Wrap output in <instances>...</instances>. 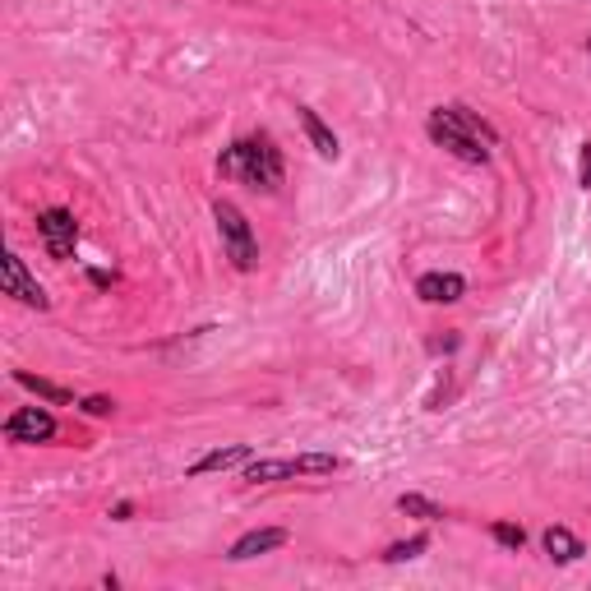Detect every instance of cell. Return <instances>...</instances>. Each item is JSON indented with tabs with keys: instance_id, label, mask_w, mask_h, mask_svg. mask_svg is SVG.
I'll return each mask as SVG.
<instances>
[{
	"instance_id": "6da1fadb",
	"label": "cell",
	"mask_w": 591,
	"mask_h": 591,
	"mask_svg": "<svg viewBox=\"0 0 591 591\" xmlns=\"http://www.w3.org/2000/svg\"><path fill=\"white\" fill-rule=\"evenodd\" d=\"M218 171L231 176V181L250 185V190H264V194H273L282 185V176H287L278 144H273L268 134H245V139L227 144L218 157Z\"/></svg>"
},
{
	"instance_id": "7a4b0ae2",
	"label": "cell",
	"mask_w": 591,
	"mask_h": 591,
	"mask_svg": "<svg viewBox=\"0 0 591 591\" xmlns=\"http://www.w3.org/2000/svg\"><path fill=\"white\" fill-rule=\"evenodd\" d=\"M425 134H430V144H439L444 153L458 157V162H471V167H485V162H490V144H485L481 134H471L467 125L453 116V107H435V111H430Z\"/></svg>"
},
{
	"instance_id": "3957f363",
	"label": "cell",
	"mask_w": 591,
	"mask_h": 591,
	"mask_svg": "<svg viewBox=\"0 0 591 591\" xmlns=\"http://www.w3.org/2000/svg\"><path fill=\"white\" fill-rule=\"evenodd\" d=\"M213 218H218V236H222V250H227L231 268L236 273H250L259 264V241H254V227L245 222V213L231 199H218L213 204Z\"/></svg>"
},
{
	"instance_id": "277c9868",
	"label": "cell",
	"mask_w": 591,
	"mask_h": 591,
	"mask_svg": "<svg viewBox=\"0 0 591 591\" xmlns=\"http://www.w3.org/2000/svg\"><path fill=\"white\" fill-rule=\"evenodd\" d=\"M0 287H5V296H14L19 305H28V310H51L47 287H42V282L28 273V264L14 250L0 259Z\"/></svg>"
},
{
	"instance_id": "5b68a950",
	"label": "cell",
	"mask_w": 591,
	"mask_h": 591,
	"mask_svg": "<svg viewBox=\"0 0 591 591\" xmlns=\"http://www.w3.org/2000/svg\"><path fill=\"white\" fill-rule=\"evenodd\" d=\"M37 236H42L51 259L65 264L74 254V241H79V222H74L70 208H42V213H37Z\"/></svg>"
},
{
	"instance_id": "8992f818",
	"label": "cell",
	"mask_w": 591,
	"mask_h": 591,
	"mask_svg": "<svg viewBox=\"0 0 591 591\" xmlns=\"http://www.w3.org/2000/svg\"><path fill=\"white\" fill-rule=\"evenodd\" d=\"M5 439L10 444H51L56 439V416L47 407H19L5 421Z\"/></svg>"
},
{
	"instance_id": "52a82bcc",
	"label": "cell",
	"mask_w": 591,
	"mask_h": 591,
	"mask_svg": "<svg viewBox=\"0 0 591 591\" xmlns=\"http://www.w3.org/2000/svg\"><path fill=\"white\" fill-rule=\"evenodd\" d=\"M296 476H305L301 458H250L241 467V481L250 485H278V481H296Z\"/></svg>"
},
{
	"instance_id": "ba28073f",
	"label": "cell",
	"mask_w": 591,
	"mask_h": 591,
	"mask_svg": "<svg viewBox=\"0 0 591 591\" xmlns=\"http://www.w3.org/2000/svg\"><path fill=\"white\" fill-rule=\"evenodd\" d=\"M416 296L425 305H453L467 296V278L462 273H421L416 278Z\"/></svg>"
},
{
	"instance_id": "9c48e42d",
	"label": "cell",
	"mask_w": 591,
	"mask_h": 591,
	"mask_svg": "<svg viewBox=\"0 0 591 591\" xmlns=\"http://www.w3.org/2000/svg\"><path fill=\"white\" fill-rule=\"evenodd\" d=\"M282 545H287V531L282 527H254L231 545L227 559L231 564H245V559H259V555H268V550H282Z\"/></svg>"
},
{
	"instance_id": "30bf717a",
	"label": "cell",
	"mask_w": 591,
	"mask_h": 591,
	"mask_svg": "<svg viewBox=\"0 0 591 591\" xmlns=\"http://www.w3.org/2000/svg\"><path fill=\"white\" fill-rule=\"evenodd\" d=\"M296 121H301V130H305V139H310V148L319 157H324V162H338V134L328 130L324 121H319V111H310V107H296Z\"/></svg>"
},
{
	"instance_id": "8fae6325",
	"label": "cell",
	"mask_w": 591,
	"mask_h": 591,
	"mask_svg": "<svg viewBox=\"0 0 591 591\" xmlns=\"http://www.w3.org/2000/svg\"><path fill=\"white\" fill-rule=\"evenodd\" d=\"M541 545H545V555L555 559V564H578V559L587 555L582 536H578V531H568V527H545Z\"/></svg>"
},
{
	"instance_id": "7c38bea8",
	"label": "cell",
	"mask_w": 591,
	"mask_h": 591,
	"mask_svg": "<svg viewBox=\"0 0 591 591\" xmlns=\"http://www.w3.org/2000/svg\"><path fill=\"white\" fill-rule=\"evenodd\" d=\"M254 458L250 444H227V448H213V453H204V458L190 467V476H208V471H236L245 467V462Z\"/></svg>"
},
{
	"instance_id": "4fadbf2b",
	"label": "cell",
	"mask_w": 591,
	"mask_h": 591,
	"mask_svg": "<svg viewBox=\"0 0 591 591\" xmlns=\"http://www.w3.org/2000/svg\"><path fill=\"white\" fill-rule=\"evenodd\" d=\"M14 384L19 388H28L37 402H51V407H70L74 402V393L70 388H61V384H51V379H42V374H28V370H14ZM79 407V402H74Z\"/></svg>"
},
{
	"instance_id": "5bb4252c",
	"label": "cell",
	"mask_w": 591,
	"mask_h": 591,
	"mask_svg": "<svg viewBox=\"0 0 591 591\" xmlns=\"http://www.w3.org/2000/svg\"><path fill=\"white\" fill-rule=\"evenodd\" d=\"M398 513H407V518H421V522H444V504H435V499L425 495H398Z\"/></svg>"
},
{
	"instance_id": "9a60e30c",
	"label": "cell",
	"mask_w": 591,
	"mask_h": 591,
	"mask_svg": "<svg viewBox=\"0 0 591 591\" xmlns=\"http://www.w3.org/2000/svg\"><path fill=\"white\" fill-rule=\"evenodd\" d=\"M430 550V536H407V541H393L384 550V564H407V559H421Z\"/></svg>"
},
{
	"instance_id": "2e32d148",
	"label": "cell",
	"mask_w": 591,
	"mask_h": 591,
	"mask_svg": "<svg viewBox=\"0 0 591 591\" xmlns=\"http://www.w3.org/2000/svg\"><path fill=\"white\" fill-rule=\"evenodd\" d=\"M448 107H453V116H458V121H462V125H467V130H471V134H481V139H485V144H490V148H495V144H499V134H495V125H490V121H481V116H476V111H471V107H462V102H448Z\"/></svg>"
},
{
	"instance_id": "e0dca14e",
	"label": "cell",
	"mask_w": 591,
	"mask_h": 591,
	"mask_svg": "<svg viewBox=\"0 0 591 591\" xmlns=\"http://www.w3.org/2000/svg\"><path fill=\"white\" fill-rule=\"evenodd\" d=\"M490 536H495L504 550H513V555H518L522 545H527V531H522L518 522H490Z\"/></svg>"
},
{
	"instance_id": "ac0fdd59",
	"label": "cell",
	"mask_w": 591,
	"mask_h": 591,
	"mask_svg": "<svg viewBox=\"0 0 591 591\" xmlns=\"http://www.w3.org/2000/svg\"><path fill=\"white\" fill-rule=\"evenodd\" d=\"M79 407H84L88 416H111V411H116V402H111V398H102V393H93V398H84Z\"/></svg>"
},
{
	"instance_id": "d6986e66",
	"label": "cell",
	"mask_w": 591,
	"mask_h": 591,
	"mask_svg": "<svg viewBox=\"0 0 591 591\" xmlns=\"http://www.w3.org/2000/svg\"><path fill=\"white\" fill-rule=\"evenodd\" d=\"M578 185L591 190V144H582V153H578Z\"/></svg>"
},
{
	"instance_id": "ffe728a7",
	"label": "cell",
	"mask_w": 591,
	"mask_h": 591,
	"mask_svg": "<svg viewBox=\"0 0 591 591\" xmlns=\"http://www.w3.org/2000/svg\"><path fill=\"white\" fill-rule=\"evenodd\" d=\"M88 282L102 291V287H111V282H116V273H107V268H88Z\"/></svg>"
},
{
	"instance_id": "44dd1931",
	"label": "cell",
	"mask_w": 591,
	"mask_h": 591,
	"mask_svg": "<svg viewBox=\"0 0 591 591\" xmlns=\"http://www.w3.org/2000/svg\"><path fill=\"white\" fill-rule=\"evenodd\" d=\"M130 518H134V504H130V499H121V504L111 508V522H130Z\"/></svg>"
},
{
	"instance_id": "7402d4cb",
	"label": "cell",
	"mask_w": 591,
	"mask_h": 591,
	"mask_svg": "<svg viewBox=\"0 0 591 591\" xmlns=\"http://www.w3.org/2000/svg\"><path fill=\"white\" fill-rule=\"evenodd\" d=\"M453 347H458V338H453V333H448V338H435V342H430V351H453Z\"/></svg>"
}]
</instances>
